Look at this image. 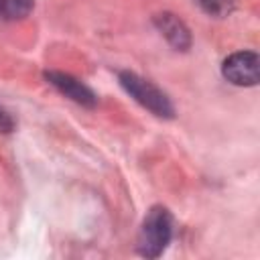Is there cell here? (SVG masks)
I'll return each instance as SVG.
<instances>
[{
  "mask_svg": "<svg viewBox=\"0 0 260 260\" xmlns=\"http://www.w3.org/2000/svg\"><path fill=\"white\" fill-rule=\"evenodd\" d=\"M201 10L209 16H215V18H223L228 16L232 10H234V0H195Z\"/></svg>",
  "mask_w": 260,
  "mask_h": 260,
  "instance_id": "cell-7",
  "label": "cell"
},
{
  "mask_svg": "<svg viewBox=\"0 0 260 260\" xmlns=\"http://www.w3.org/2000/svg\"><path fill=\"white\" fill-rule=\"evenodd\" d=\"M35 0H0V20H22L30 14Z\"/></svg>",
  "mask_w": 260,
  "mask_h": 260,
  "instance_id": "cell-6",
  "label": "cell"
},
{
  "mask_svg": "<svg viewBox=\"0 0 260 260\" xmlns=\"http://www.w3.org/2000/svg\"><path fill=\"white\" fill-rule=\"evenodd\" d=\"M118 81L122 85V89L142 108H146L150 114L158 116V118H173L175 116V108L169 100V95L158 89L152 81L136 75L134 71H120L118 73Z\"/></svg>",
  "mask_w": 260,
  "mask_h": 260,
  "instance_id": "cell-2",
  "label": "cell"
},
{
  "mask_svg": "<svg viewBox=\"0 0 260 260\" xmlns=\"http://www.w3.org/2000/svg\"><path fill=\"white\" fill-rule=\"evenodd\" d=\"M221 75L238 87H252L260 79V57L254 51H236L221 63Z\"/></svg>",
  "mask_w": 260,
  "mask_h": 260,
  "instance_id": "cell-3",
  "label": "cell"
},
{
  "mask_svg": "<svg viewBox=\"0 0 260 260\" xmlns=\"http://www.w3.org/2000/svg\"><path fill=\"white\" fill-rule=\"evenodd\" d=\"M175 219L173 213L162 205H152L140 225L136 252L144 258H158L173 240Z\"/></svg>",
  "mask_w": 260,
  "mask_h": 260,
  "instance_id": "cell-1",
  "label": "cell"
},
{
  "mask_svg": "<svg viewBox=\"0 0 260 260\" xmlns=\"http://www.w3.org/2000/svg\"><path fill=\"white\" fill-rule=\"evenodd\" d=\"M45 79H47L49 85H53L61 95L69 98L71 102H75L83 108H95L98 95L93 93L91 87H87L77 77H73L69 73H63V71H45Z\"/></svg>",
  "mask_w": 260,
  "mask_h": 260,
  "instance_id": "cell-4",
  "label": "cell"
},
{
  "mask_svg": "<svg viewBox=\"0 0 260 260\" xmlns=\"http://www.w3.org/2000/svg\"><path fill=\"white\" fill-rule=\"evenodd\" d=\"M14 130V120H12V116L4 110V108H0V134H10Z\"/></svg>",
  "mask_w": 260,
  "mask_h": 260,
  "instance_id": "cell-8",
  "label": "cell"
},
{
  "mask_svg": "<svg viewBox=\"0 0 260 260\" xmlns=\"http://www.w3.org/2000/svg\"><path fill=\"white\" fill-rule=\"evenodd\" d=\"M156 30L167 39L175 51H187L191 47V30L187 24L173 12H160L152 18Z\"/></svg>",
  "mask_w": 260,
  "mask_h": 260,
  "instance_id": "cell-5",
  "label": "cell"
}]
</instances>
